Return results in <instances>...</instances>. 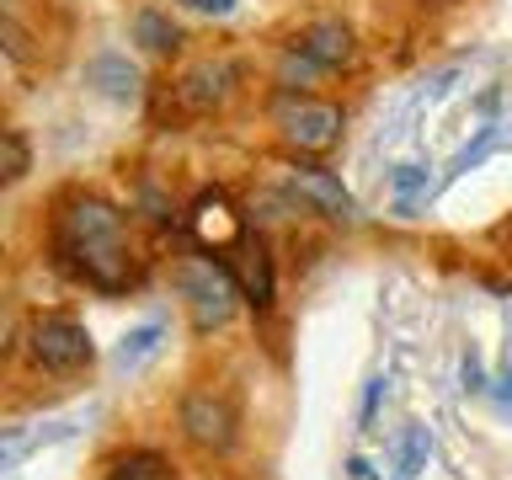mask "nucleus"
Instances as JSON below:
<instances>
[{"label":"nucleus","instance_id":"nucleus-1","mask_svg":"<svg viewBox=\"0 0 512 480\" xmlns=\"http://www.w3.org/2000/svg\"><path fill=\"white\" fill-rule=\"evenodd\" d=\"M54 256L75 283L96 294H128L139 283V251L128 235V214L96 192H70L54 208Z\"/></svg>","mask_w":512,"mask_h":480},{"label":"nucleus","instance_id":"nucleus-2","mask_svg":"<svg viewBox=\"0 0 512 480\" xmlns=\"http://www.w3.org/2000/svg\"><path fill=\"white\" fill-rule=\"evenodd\" d=\"M176 288H182V299H187V315H192V331L198 336H214L224 331L235 320L240 310V283H235V272L224 267V256L219 262H208V256H192V262L176 267Z\"/></svg>","mask_w":512,"mask_h":480},{"label":"nucleus","instance_id":"nucleus-3","mask_svg":"<svg viewBox=\"0 0 512 480\" xmlns=\"http://www.w3.org/2000/svg\"><path fill=\"white\" fill-rule=\"evenodd\" d=\"M352 54H358V43H352V27L347 22H310L299 32L294 43H288V54H283V91H299V86H310V80L320 75H336V70H347Z\"/></svg>","mask_w":512,"mask_h":480},{"label":"nucleus","instance_id":"nucleus-4","mask_svg":"<svg viewBox=\"0 0 512 480\" xmlns=\"http://www.w3.org/2000/svg\"><path fill=\"white\" fill-rule=\"evenodd\" d=\"M272 123H278L283 144H294L299 155H326L336 139H342V107L315 102L304 91H283L272 102Z\"/></svg>","mask_w":512,"mask_h":480},{"label":"nucleus","instance_id":"nucleus-5","mask_svg":"<svg viewBox=\"0 0 512 480\" xmlns=\"http://www.w3.org/2000/svg\"><path fill=\"white\" fill-rule=\"evenodd\" d=\"M91 331L70 315H38L27 326V358L43 368V374H75V368L91 363Z\"/></svg>","mask_w":512,"mask_h":480},{"label":"nucleus","instance_id":"nucleus-6","mask_svg":"<svg viewBox=\"0 0 512 480\" xmlns=\"http://www.w3.org/2000/svg\"><path fill=\"white\" fill-rule=\"evenodd\" d=\"M187 235L198 240L203 251H214V256H230L240 240H246L251 230H246V214L224 198V192L214 187V192H198V203L187 208Z\"/></svg>","mask_w":512,"mask_h":480},{"label":"nucleus","instance_id":"nucleus-7","mask_svg":"<svg viewBox=\"0 0 512 480\" xmlns=\"http://www.w3.org/2000/svg\"><path fill=\"white\" fill-rule=\"evenodd\" d=\"M235 427H240V416H235V406L224 395L192 390L182 400V432L203 448V454H230V448H235Z\"/></svg>","mask_w":512,"mask_h":480},{"label":"nucleus","instance_id":"nucleus-8","mask_svg":"<svg viewBox=\"0 0 512 480\" xmlns=\"http://www.w3.org/2000/svg\"><path fill=\"white\" fill-rule=\"evenodd\" d=\"M288 192L320 219H358V203H352V192L342 187V176H331L320 166H294L288 171Z\"/></svg>","mask_w":512,"mask_h":480},{"label":"nucleus","instance_id":"nucleus-9","mask_svg":"<svg viewBox=\"0 0 512 480\" xmlns=\"http://www.w3.org/2000/svg\"><path fill=\"white\" fill-rule=\"evenodd\" d=\"M224 267L235 272L240 294H246V304H256V310H267L272 294H278V272H272V256H267V240L262 235H246L240 246L224 256Z\"/></svg>","mask_w":512,"mask_h":480},{"label":"nucleus","instance_id":"nucleus-10","mask_svg":"<svg viewBox=\"0 0 512 480\" xmlns=\"http://www.w3.org/2000/svg\"><path fill=\"white\" fill-rule=\"evenodd\" d=\"M86 86L96 91V96H107V102H139V86H144V80H139V70H134V64H128V54H112V48H107V54H91L86 59Z\"/></svg>","mask_w":512,"mask_h":480},{"label":"nucleus","instance_id":"nucleus-11","mask_svg":"<svg viewBox=\"0 0 512 480\" xmlns=\"http://www.w3.org/2000/svg\"><path fill=\"white\" fill-rule=\"evenodd\" d=\"M230 80H235V64L230 59H208V64H198V70L182 75L176 96H182V107L208 112V107H219L224 96H230Z\"/></svg>","mask_w":512,"mask_h":480},{"label":"nucleus","instance_id":"nucleus-12","mask_svg":"<svg viewBox=\"0 0 512 480\" xmlns=\"http://www.w3.org/2000/svg\"><path fill=\"white\" fill-rule=\"evenodd\" d=\"M160 347H166V326L160 320H150V326H139V331H128L118 352H112V368L118 374H144L155 358H160Z\"/></svg>","mask_w":512,"mask_h":480},{"label":"nucleus","instance_id":"nucleus-13","mask_svg":"<svg viewBox=\"0 0 512 480\" xmlns=\"http://www.w3.org/2000/svg\"><path fill=\"white\" fill-rule=\"evenodd\" d=\"M134 38L150 48V54H176V48H182V32H176L160 11H134Z\"/></svg>","mask_w":512,"mask_h":480},{"label":"nucleus","instance_id":"nucleus-14","mask_svg":"<svg viewBox=\"0 0 512 480\" xmlns=\"http://www.w3.org/2000/svg\"><path fill=\"white\" fill-rule=\"evenodd\" d=\"M427 459H432V432L422 422H411L406 427V443H400V475L416 480V475L427 470Z\"/></svg>","mask_w":512,"mask_h":480},{"label":"nucleus","instance_id":"nucleus-15","mask_svg":"<svg viewBox=\"0 0 512 480\" xmlns=\"http://www.w3.org/2000/svg\"><path fill=\"white\" fill-rule=\"evenodd\" d=\"M107 480H176V475L166 470V459H155V454H128Z\"/></svg>","mask_w":512,"mask_h":480},{"label":"nucleus","instance_id":"nucleus-16","mask_svg":"<svg viewBox=\"0 0 512 480\" xmlns=\"http://www.w3.org/2000/svg\"><path fill=\"white\" fill-rule=\"evenodd\" d=\"M390 182H395V198H400V208H416V198H427V171L422 166H400L395 176H390Z\"/></svg>","mask_w":512,"mask_h":480},{"label":"nucleus","instance_id":"nucleus-17","mask_svg":"<svg viewBox=\"0 0 512 480\" xmlns=\"http://www.w3.org/2000/svg\"><path fill=\"white\" fill-rule=\"evenodd\" d=\"M22 176H27V139L22 128H6V187L22 182Z\"/></svg>","mask_w":512,"mask_h":480},{"label":"nucleus","instance_id":"nucleus-18","mask_svg":"<svg viewBox=\"0 0 512 480\" xmlns=\"http://www.w3.org/2000/svg\"><path fill=\"white\" fill-rule=\"evenodd\" d=\"M459 374H464V390H470V395H486V390H491V384H486V368H480L475 352H464V368H459Z\"/></svg>","mask_w":512,"mask_h":480},{"label":"nucleus","instance_id":"nucleus-19","mask_svg":"<svg viewBox=\"0 0 512 480\" xmlns=\"http://www.w3.org/2000/svg\"><path fill=\"white\" fill-rule=\"evenodd\" d=\"M379 395H384V379H368V390H363V427L374 422V411H379Z\"/></svg>","mask_w":512,"mask_h":480},{"label":"nucleus","instance_id":"nucleus-20","mask_svg":"<svg viewBox=\"0 0 512 480\" xmlns=\"http://www.w3.org/2000/svg\"><path fill=\"white\" fill-rule=\"evenodd\" d=\"M182 6L203 11V16H230V11H235V0H182Z\"/></svg>","mask_w":512,"mask_h":480}]
</instances>
